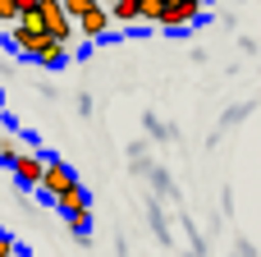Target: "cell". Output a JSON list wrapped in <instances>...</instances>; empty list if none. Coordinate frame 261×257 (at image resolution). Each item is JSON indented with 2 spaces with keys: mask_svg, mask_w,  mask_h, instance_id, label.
Segmentation results:
<instances>
[{
  "mask_svg": "<svg viewBox=\"0 0 261 257\" xmlns=\"http://www.w3.org/2000/svg\"><path fill=\"white\" fill-rule=\"evenodd\" d=\"M18 253H23V248H18V239L0 230V257H18Z\"/></svg>",
  "mask_w": 261,
  "mask_h": 257,
  "instance_id": "14",
  "label": "cell"
},
{
  "mask_svg": "<svg viewBox=\"0 0 261 257\" xmlns=\"http://www.w3.org/2000/svg\"><path fill=\"white\" fill-rule=\"evenodd\" d=\"M110 18L115 23H138L142 18V0H110Z\"/></svg>",
  "mask_w": 261,
  "mask_h": 257,
  "instance_id": "9",
  "label": "cell"
},
{
  "mask_svg": "<svg viewBox=\"0 0 261 257\" xmlns=\"http://www.w3.org/2000/svg\"><path fill=\"white\" fill-rule=\"evenodd\" d=\"M41 37H50V32H46V18H41V9H37V14H23V18L9 28V41H14L23 55H32Z\"/></svg>",
  "mask_w": 261,
  "mask_h": 257,
  "instance_id": "2",
  "label": "cell"
},
{
  "mask_svg": "<svg viewBox=\"0 0 261 257\" xmlns=\"http://www.w3.org/2000/svg\"><path fill=\"white\" fill-rule=\"evenodd\" d=\"M55 207H60L64 216H78V212H92V202H87V189H83V184H73V189H64Z\"/></svg>",
  "mask_w": 261,
  "mask_h": 257,
  "instance_id": "8",
  "label": "cell"
},
{
  "mask_svg": "<svg viewBox=\"0 0 261 257\" xmlns=\"http://www.w3.org/2000/svg\"><path fill=\"white\" fill-rule=\"evenodd\" d=\"M23 152H32V147H23V143H18L14 133H0V161H9V166H14V161H18Z\"/></svg>",
  "mask_w": 261,
  "mask_h": 257,
  "instance_id": "10",
  "label": "cell"
},
{
  "mask_svg": "<svg viewBox=\"0 0 261 257\" xmlns=\"http://www.w3.org/2000/svg\"><path fill=\"white\" fill-rule=\"evenodd\" d=\"M28 60H32V64H41V69H60V64L69 60V46H64V41H55V37H41V41H37V51H32Z\"/></svg>",
  "mask_w": 261,
  "mask_h": 257,
  "instance_id": "7",
  "label": "cell"
},
{
  "mask_svg": "<svg viewBox=\"0 0 261 257\" xmlns=\"http://www.w3.org/2000/svg\"><path fill=\"white\" fill-rule=\"evenodd\" d=\"M18 257H32V253H18Z\"/></svg>",
  "mask_w": 261,
  "mask_h": 257,
  "instance_id": "17",
  "label": "cell"
},
{
  "mask_svg": "<svg viewBox=\"0 0 261 257\" xmlns=\"http://www.w3.org/2000/svg\"><path fill=\"white\" fill-rule=\"evenodd\" d=\"M110 23H115V18H110V9H106V0H101L96 9H87V14H83V18L73 23V28H78V32L87 37V41H101V37L110 32Z\"/></svg>",
  "mask_w": 261,
  "mask_h": 257,
  "instance_id": "5",
  "label": "cell"
},
{
  "mask_svg": "<svg viewBox=\"0 0 261 257\" xmlns=\"http://www.w3.org/2000/svg\"><path fill=\"white\" fill-rule=\"evenodd\" d=\"M165 5H170V0H165Z\"/></svg>",
  "mask_w": 261,
  "mask_h": 257,
  "instance_id": "18",
  "label": "cell"
},
{
  "mask_svg": "<svg viewBox=\"0 0 261 257\" xmlns=\"http://www.w3.org/2000/svg\"><path fill=\"white\" fill-rule=\"evenodd\" d=\"M41 18H46V32L55 37V41H73V18H69V9H64V0H41Z\"/></svg>",
  "mask_w": 261,
  "mask_h": 257,
  "instance_id": "3",
  "label": "cell"
},
{
  "mask_svg": "<svg viewBox=\"0 0 261 257\" xmlns=\"http://www.w3.org/2000/svg\"><path fill=\"white\" fill-rule=\"evenodd\" d=\"M14 5H18V14H37L41 9V0H14Z\"/></svg>",
  "mask_w": 261,
  "mask_h": 257,
  "instance_id": "16",
  "label": "cell"
},
{
  "mask_svg": "<svg viewBox=\"0 0 261 257\" xmlns=\"http://www.w3.org/2000/svg\"><path fill=\"white\" fill-rule=\"evenodd\" d=\"M73 184H78V179H73V170H69L64 161H55V156H50V161H46V175H41V193H46L50 202H60V193H64V189H73Z\"/></svg>",
  "mask_w": 261,
  "mask_h": 257,
  "instance_id": "4",
  "label": "cell"
},
{
  "mask_svg": "<svg viewBox=\"0 0 261 257\" xmlns=\"http://www.w3.org/2000/svg\"><path fill=\"white\" fill-rule=\"evenodd\" d=\"M9 170H14V179H18L23 189H41V175H46V161H41L37 152H23V156H18V161H14Z\"/></svg>",
  "mask_w": 261,
  "mask_h": 257,
  "instance_id": "6",
  "label": "cell"
},
{
  "mask_svg": "<svg viewBox=\"0 0 261 257\" xmlns=\"http://www.w3.org/2000/svg\"><path fill=\"white\" fill-rule=\"evenodd\" d=\"M96 5H101V0H64V9H69V18H73V23H78L87 9H96Z\"/></svg>",
  "mask_w": 261,
  "mask_h": 257,
  "instance_id": "12",
  "label": "cell"
},
{
  "mask_svg": "<svg viewBox=\"0 0 261 257\" xmlns=\"http://www.w3.org/2000/svg\"><path fill=\"white\" fill-rule=\"evenodd\" d=\"M18 18H23V14H18V5H14V0H0V23H9V28H14Z\"/></svg>",
  "mask_w": 261,
  "mask_h": 257,
  "instance_id": "13",
  "label": "cell"
},
{
  "mask_svg": "<svg viewBox=\"0 0 261 257\" xmlns=\"http://www.w3.org/2000/svg\"><path fill=\"white\" fill-rule=\"evenodd\" d=\"M165 18V0H142V18L138 23H161Z\"/></svg>",
  "mask_w": 261,
  "mask_h": 257,
  "instance_id": "11",
  "label": "cell"
},
{
  "mask_svg": "<svg viewBox=\"0 0 261 257\" xmlns=\"http://www.w3.org/2000/svg\"><path fill=\"white\" fill-rule=\"evenodd\" d=\"M69 225H73V235H87V230H92V212H78V216H69Z\"/></svg>",
  "mask_w": 261,
  "mask_h": 257,
  "instance_id": "15",
  "label": "cell"
},
{
  "mask_svg": "<svg viewBox=\"0 0 261 257\" xmlns=\"http://www.w3.org/2000/svg\"><path fill=\"white\" fill-rule=\"evenodd\" d=\"M206 5H211V0H170V5H165V18H161V28H165V32L197 28V23L206 18Z\"/></svg>",
  "mask_w": 261,
  "mask_h": 257,
  "instance_id": "1",
  "label": "cell"
}]
</instances>
